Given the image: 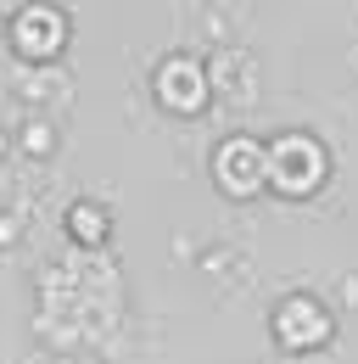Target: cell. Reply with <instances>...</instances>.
Wrapping results in <instances>:
<instances>
[{
    "mask_svg": "<svg viewBox=\"0 0 358 364\" xmlns=\"http://www.w3.org/2000/svg\"><path fill=\"white\" fill-rule=\"evenodd\" d=\"M325 180V151L308 135H286L268 146V185L286 196H308L313 185Z\"/></svg>",
    "mask_w": 358,
    "mask_h": 364,
    "instance_id": "cell-1",
    "label": "cell"
},
{
    "mask_svg": "<svg viewBox=\"0 0 358 364\" xmlns=\"http://www.w3.org/2000/svg\"><path fill=\"white\" fill-rule=\"evenodd\" d=\"M213 174H219V185L229 191V196H258L268 185V151L258 146V140L235 135L219 146V157H213Z\"/></svg>",
    "mask_w": 358,
    "mask_h": 364,
    "instance_id": "cell-2",
    "label": "cell"
},
{
    "mask_svg": "<svg viewBox=\"0 0 358 364\" xmlns=\"http://www.w3.org/2000/svg\"><path fill=\"white\" fill-rule=\"evenodd\" d=\"M274 336H280V348L308 353V348H319V342L330 336V314H325L313 297H291V303H280V314H274Z\"/></svg>",
    "mask_w": 358,
    "mask_h": 364,
    "instance_id": "cell-3",
    "label": "cell"
},
{
    "mask_svg": "<svg viewBox=\"0 0 358 364\" xmlns=\"http://www.w3.org/2000/svg\"><path fill=\"white\" fill-rule=\"evenodd\" d=\"M157 101L174 107V112H202V107H207V73H202V62H190V56L163 62V73H157Z\"/></svg>",
    "mask_w": 358,
    "mask_h": 364,
    "instance_id": "cell-4",
    "label": "cell"
},
{
    "mask_svg": "<svg viewBox=\"0 0 358 364\" xmlns=\"http://www.w3.org/2000/svg\"><path fill=\"white\" fill-rule=\"evenodd\" d=\"M11 46L23 50V56H56V50L67 46V23H62V11H45V6H28V11H17V23H11Z\"/></svg>",
    "mask_w": 358,
    "mask_h": 364,
    "instance_id": "cell-5",
    "label": "cell"
},
{
    "mask_svg": "<svg viewBox=\"0 0 358 364\" xmlns=\"http://www.w3.org/2000/svg\"><path fill=\"white\" fill-rule=\"evenodd\" d=\"M67 230H73V241H85V247L107 241V208H90V202H79V208L67 213Z\"/></svg>",
    "mask_w": 358,
    "mask_h": 364,
    "instance_id": "cell-6",
    "label": "cell"
}]
</instances>
